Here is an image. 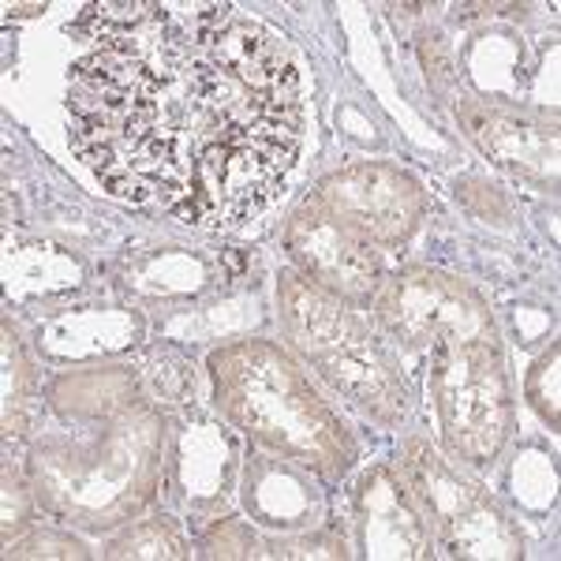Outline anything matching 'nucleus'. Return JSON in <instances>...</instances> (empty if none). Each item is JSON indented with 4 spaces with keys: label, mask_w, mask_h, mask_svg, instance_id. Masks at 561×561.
Returning <instances> with one entry per match:
<instances>
[{
    "label": "nucleus",
    "mask_w": 561,
    "mask_h": 561,
    "mask_svg": "<svg viewBox=\"0 0 561 561\" xmlns=\"http://www.w3.org/2000/svg\"><path fill=\"white\" fill-rule=\"evenodd\" d=\"M322 206L370 243H397L423 214L420 184L389 165H356L322 180Z\"/></svg>",
    "instance_id": "7ed1b4c3"
},
{
    "label": "nucleus",
    "mask_w": 561,
    "mask_h": 561,
    "mask_svg": "<svg viewBox=\"0 0 561 561\" xmlns=\"http://www.w3.org/2000/svg\"><path fill=\"white\" fill-rule=\"evenodd\" d=\"M288 255L304 266L322 288L348 296V300H364L370 296L382 270L375 243L348 229L341 217H333L325 206H304L288 225Z\"/></svg>",
    "instance_id": "20e7f679"
},
{
    "label": "nucleus",
    "mask_w": 561,
    "mask_h": 561,
    "mask_svg": "<svg viewBox=\"0 0 561 561\" xmlns=\"http://www.w3.org/2000/svg\"><path fill=\"white\" fill-rule=\"evenodd\" d=\"M285 296L288 330L300 337L307 356L364 409H375L382 420H397L404 412V389L397 386L393 367H389L386 352L375 345V337L322 293H307L304 285H293Z\"/></svg>",
    "instance_id": "f257e3e1"
},
{
    "label": "nucleus",
    "mask_w": 561,
    "mask_h": 561,
    "mask_svg": "<svg viewBox=\"0 0 561 561\" xmlns=\"http://www.w3.org/2000/svg\"><path fill=\"white\" fill-rule=\"evenodd\" d=\"M468 124V135L491 153L502 169L536 176L539 169H554V135H542L539 128H528L517 116L486 113V108H460Z\"/></svg>",
    "instance_id": "39448f33"
},
{
    "label": "nucleus",
    "mask_w": 561,
    "mask_h": 561,
    "mask_svg": "<svg viewBox=\"0 0 561 561\" xmlns=\"http://www.w3.org/2000/svg\"><path fill=\"white\" fill-rule=\"evenodd\" d=\"M438 409L449 449L476 465L491 460L510 434V386L486 341H465L438 364Z\"/></svg>",
    "instance_id": "f03ea898"
}]
</instances>
